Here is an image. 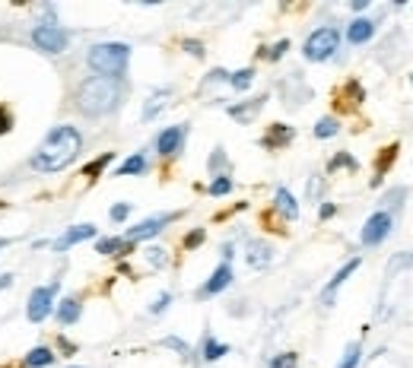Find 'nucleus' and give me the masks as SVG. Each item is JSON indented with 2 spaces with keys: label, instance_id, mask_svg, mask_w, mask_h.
Returning <instances> with one entry per match:
<instances>
[{
  "label": "nucleus",
  "instance_id": "f257e3e1",
  "mask_svg": "<svg viewBox=\"0 0 413 368\" xmlns=\"http://www.w3.org/2000/svg\"><path fill=\"white\" fill-rule=\"evenodd\" d=\"M80 153H83V133L76 127H70V124H58L39 143L29 165L41 175H54V172H64L67 165H74Z\"/></svg>",
  "mask_w": 413,
  "mask_h": 368
},
{
  "label": "nucleus",
  "instance_id": "f03ea898",
  "mask_svg": "<svg viewBox=\"0 0 413 368\" xmlns=\"http://www.w3.org/2000/svg\"><path fill=\"white\" fill-rule=\"evenodd\" d=\"M124 98V86L121 80H105V76H86V80L76 86V108L80 115L86 118H105L112 115Z\"/></svg>",
  "mask_w": 413,
  "mask_h": 368
},
{
  "label": "nucleus",
  "instance_id": "7ed1b4c3",
  "mask_svg": "<svg viewBox=\"0 0 413 368\" xmlns=\"http://www.w3.org/2000/svg\"><path fill=\"white\" fill-rule=\"evenodd\" d=\"M86 64L96 76H105V80H121L127 64H131V45L124 41H99L86 51Z\"/></svg>",
  "mask_w": 413,
  "mask_h": 368
},
{
  "label": "nucleus",
  "instance_id": "20e7f679",
  "mask_svg": "<svg viewBox=\"0 0 413 368\" xmlns=\"http://www.w3.org/2000/svg\"><path fill=\"white\" fill-rule=\"evenodd\" d=\"M337 51H340V29H334V25L315 29L306 39V45H302V54H306V61H312V64H324V61H330Z\"/></svg>",
  "mask_w": 413,
  "mask_h": 368
},
{
  "label": "nucleus",
  "instance_id": "39448f33",
  "mask_svg": "<svg viewBox=\"0 0 413 368\" xmlns=\"http://www.w3.org/2000/svg\"><path fill=\"white\" fill-rule=\"evenodd\" d=\"M61 283H48V286H35L29 292V302H25V318L29 324H45V321L54 314V299H58Z\"/></svg>",
  "mask_w": 413,
  "mask_h": 368
},
{
  "label": "nucleus",
  "instance_id": "423d86ee",
  "mask_svg": "<svg viewBox=\"0 0 413 368\" xmlns=\"http://www.w3.org/2000/svg\"><path fill=\"white\" fill-rule=\"evenodd\" d=\"M32 41H35V48L45 51V54H61L70 45V32L54 23H39L32 29Z\"/></svg>",
  "mask_w": 413,
  "mask_h": 368
},
{
  "label": "nucleus",
  "instance_id": "0eeeda50",
  "mask_svg": "<svg viewBox=\"0 0 413 368\" xmlns=\"http://www.w3.org/2000/svg\"><path fill=\"white\" fill-rule=\"evenodd\" d=\"M391 229H394V216H391L388 210H379V213H372L369 219H366L363 232H359V241H363L366 248H379L381 241L391 235Z\"/></svg>",
  "mask_w": 413,
  "mask_h": 368
},
{
  "label": "nucleus",
  "instance_id": "6e6552de",
  "mask_svg": "<svg viewBox=\"0 0 413 368\" xmlns=\"http://www.w3.org/2000/svg\"><path fill=\"white\" fill-rule=\"evenodd\" d=\"M178 216L182 213H162V216H149V219H143V222H137V226H134V229H127V241H131V245H137V241H147V238H156L159 232L165 229V226H169V222H175L178 219Z\"/></svg>",
  "mask_w": 413,
  "mask_h": 368
},
{
  "label": "nucleus",
  "instance_id": "1a4fd4ad",
  "mask_svg": "<svg viewBox=\"0 0 413 368\" xmlns=\"http://www.w3.org/2000/svg\"><path fill=\"white\" fill-rule=\"evenodd\" d=\"M184 137H188V124H175V127H165L162 133L156 137V153L162 159H172V155L182 153Z\"/></svg>",
  "mask_w": 413,
  "mask_h": 368
},
{
  "label": "nucleus",
  "instance_id": "9d476101",
  "mask_svg": "<svg viewBox=\"0 0 413 368\" xmlns=\"http://www.w3.org/2000/svg\"><path fill=\"white\" fill-rule=\"evenodd\" d=\"M232 279H235V273H232V263H220L213 273H210V279H206L204 286L198 289V299H213V295L226 292V289L232 286Z\"/></svg>",
  "mask_w": 413,
  "mask_h": 368
},
{
  "label": "nucleus",
  "instance_id": "9b49d317",
  "mask_svg": "<svg viewBox=\"0 0 413 368\" xmlns=\"http://www.w3.org/2000/svg\"><path fill=\"white\" fill-rule=\"evenodd\" d=\"M359 263H363V257H353V261H347V263H343V267H340L337 273H334V279H330L328 286H324V292H321V302L328 305V308H330V305H334V295H337V289L343 286V283H347V279L353 277L356 270H359Z\"/></svg>",
  "mask_w": 413,
  "mask_h": 368
},
{
  "label": "nucleus",
  "instance_id": "f8f14e48",
  "mask_svg": "<svg viewBox=\"0 0 413 368\" xmlns=\"http://www.w3.org/2000/svg\"><path fill=\"white\" fill-rule=\"evenodd\" d=\"M89 238H96V226H92V222H83V226L67 229L61 238H54V241H51V248H54V251H67V248L80 245V241H89Z\"/></svg>",
  "mask_w": 413,
  "mask_h": 368
},
{
  "label": "nucleus",
  "instance_id": "ddd939ff",
  "mask_svg": "<svg viewBox=\"0 0 413 368\" xmlns=\"http://www.w3.org/2000/svg\"><path fill=\"white\" fill-rule=\"evenodd\" d=\"M80 314H83V302L74 299V295H67L64 302L54 305V318H58L61 327H74L76 321H80Z\"/></svg>",
  "mask_w": 413,
  "mask_h": 368
},
{
  "label": "nucleus",
  "instance_id": "4468645a",
  "mask_svg": "<svg viewBox=\"0 0 413 368\" xmlns=\"http://www.w3.org/2000/svg\"><path fill=\"white\" fill-rule=\"evenodd\" d=\"M245 261L251 270H264V267H271V261H273V248L267 245V241H248Z\"/></svg>",
  "mask_w": 413,
  "mask_h": 368
},
{
  "label": "nucleus",
  "instance_id": "2eb2a0df",
  "mask_svg": "<svg viewBox=\"0 0 413 368\" xmlns=\"http://www.w3.org/2000/svg\"><path fill=\"white\" fill-rule=\"evenodd\" d=\"M293 137H296V131L289 127V124H273L271 131L261 137V147L264 149H283L293 143Z\"/></svg>",
  "mask_w": 413,
  "mask_h": 368
},
{
  "label": "nucleus",
  "instance_id": "dca6fc26",
  "mask_svg": "<svg viewBox=\"0 0 413 368\" xmlns=\"http://www.w3.org/2000/svg\"><path fill=\"white\" fill-rule=\"evenodd\" d=\"M273 206H277V213L283 216V219H299V200L293 197V191L289 188H277V194H273Z\"/></svg>",
  "mask_w": 413,
  "mask_h": 368
},
{
  "label": "nucleus",
  "instance_id": "f3484780",
  "mask_svg": "<svg viewBox=\"0 0 413 368\" xmlns=\"http://www.w3.org/2000/svg\"><path fill=\"white\" fill-rule=\"evenodd\" d=\"M372 35H375V23L366 19V17L353 19V23L347 25V41H350V45H366Z\"/></svg>",
  "mask_w": 413,
  "mask_h": 368
},
{
  "label": "nucleus",
  "instance_id": "a211bd4d",
  "mask_svg": "<svg viewBox=\"0 0 413 368\" xmlns=\"http://www.w3.org/2000/svg\"><path fill=\"white\" fill-rule=\"evenodd\" d=\"M169 98H172V89H169V86H162V89H156V92H153V96L147 98V105H143L140 118H143V121H153V118H156L159 111H162V108L169 105Z\"/></svg>",
  "mask_w": 413,
  "mask_h": 368
},
{
  "label": "nucleus",
  "instance_id": "6ab92c4d",
  "mask_svg": "<svg viewBox=\"0 0 413 368\" xmlns=\"http://www.w3.org/2000/svg\"><path fill=\"white\" fill-rule=\"evenodd\" d=\"M54 362H58V356H54V349H51V346H35V349L25 352L23 365L25 368H48V365H54Z\"/></svg>",
  "mask_w": 413,
  "mask_h": 368
},
{
  "label": "nucleus",
  "instance_id": "aec40b11",
  "mask_svg": "<svg viewBox=\"0 0 413 368\" xmlns=\"http://www.w3.org/2000/svg\"><path fill=\"white\" fill-rule=\"evenodd\" d=\"M149 169V162H147V155L143 153H134L131 159H124L121 165H118V178H131V175H143Z\"/></svg>",
  "mask_w": 413,
  "mask_h": 368
},
{
  "label": "nucleus",
  "instance_id": "412c9836",
  "mask_svg": "<svg viewBox=\"0 0 413 368\" xmlns=\"http://www.w3.org/2000/svg\"><path fill=\"white\" fill-rule=\"evenodd\" d=\"M131 251V241L127 238H99L96 241V254H105V257H118V254Z\"/></svg>",
  "mask_w": 413,
  "mask_h": 368
},
{
  "label": "nucleus",
  "instance_id": "4be33fe9",
  "mask_svg": "<svg viewBox=\"0 0 413 368\" xmlns=\"http://www.w3.org/2000/svg\"><path fill=\"white\" fill-rule=\"evenodd\" d=\"M200 356H204V362H220L223 356H229V346L220 343L216 336L206 334V336H204V349H200Z\"/></svg>",
  "mask_w": 413,
  "mask_h": 368
},
{
  "label": "nucleus",
  "instance_id": "5701e85b",
  "mask_svg": "<svg viewBox=\"0 0 413 368\" xmlns=\"http://www.w3.org/2000/svg\"><path fill=\"white\" fill-rule=\"evenodd\" d=\"M112 162H115V153H102L99 159H92V162L86 165V169H83V178L96 181V178H99V175L105 172V169H108V165H112Z\"/></svg>",
  "mask_w": 413,
  "mask_h": 368
},
{
  "label": "nucleus",
  "instance_id": "b1692460",
  "mask_svg": "<svg viewBox=\"0 0 413 368\" xmlns=\"http://www.w3.org/2000/svg\"><path fill=\"white\" fill-rule=\"evenodd\" d=\"M264 102H267V96L255 98V102H251V105H245V108H242V105H232V108H229V115L235 118V121H251V118L257 115V108L264 105Z\"/></svg>",
  "mask_w": 413,
  "mask_h": 368
},
{
  "label": "nucleus",
  "instance_id": "393cba45",
  "mask_svg": "<svg viewBox=\"0 0 413 368\" xmlns=\"http://www.w3.org/2000/svg\"><path fill=\"white\" fill-rule=\"evenodd\" d=\"M251 83H255V70H251V67H245V70H235V74H229V86L235 92H245L248 86H251Z\"/></svg>",
  "mask_w": 413,
  "mask_h": 368
},
{
  "label": "nucleus",
  "instance_id": "a878e982",
  "mask_svg": "<svg viewBox=\"0 0 413 368\" xmlns=\"http://www.w3.org/2000/svg\"><path fill=\"white\" fill-rule=\"evenodd\" d=\"M229 191H232V178H229V175H213V181H210L206 194H210V197H226Z\"/></svg>",
  "mask_w": 413,
  "mask_h": 368
},
{
  "label": "nucleus",
  "instance_id": "bb28decb",
  "mask_svg": "<svg viewBox=\"0 0 413 368\" xmlns=\"http://www.w3.org/2000/svg\"><path fill=\"white\" fill-rule=\"evenodd\" d=\"M359 359H363V346L350 343L347 349H343V359L337 362V368H356V365H359Z\"/></svg>",
  "mask_w": 413,
  "mask_h": 368
},
{
  "label": "nucleus",
  "instance_id": "cd10ccee",
  "mask_svg": "<svg viewBox=\"0 0 413 368\" xmlns=\"http://www.w3.org/2000/svg\"><path fill=\"white\" fill-rule=\"evenodd\" d=\"M337 131H340V121H337V118H321V121L315 124V137H318V140L334 137Z\"/></svg>",
  "mask_w": 413,
  "mask_h": 368
},
{
  "label": "nucleus",
  "instance_id": "c85d7f7f",
  "mask_svg": "<svg viewBox=\"0 0 413 368\" xmlns=\"http://www.w3.org/2000/svg\"><path fill=\"white\" fill-rule=\"evenodd\" d=\"M337 169H350V172H356V169H359V162H356L350 153H337L328 162V172H337Z\"/></svg>",
  "mask_w": 413,
  "mask_h": 368
},
{
  "label": "nucleus",
  "instance_id": "c756f323",
  "mask_svg": "<svg viewBox=\"0 0 413 368\" xmlns=\"http://www.w3.org/2000/svg\"><path fill=\"white\" fill-rule=\"evenodd\" d=\"M286 51H289V41H286V39H280L277 45H271V48L261 51V58H267V61H280L283 54H286Z\"/></svg>",
  "mask_w": 413,
  "mask_h": 368
},
{
  "label": "nucleus",
  "instance_id": "7c9ffc66",
  "mask_svg": "<svg viewBox=\"0 0 413 368\" xmlns=\"http://www.w3.org/2000/svg\"><path fill=\"white\" fill-rule=\"evenodd\" d=\"M296 365H299V356H296V352H280V356L271 362V368H296Z\"/></svg>",
  "mask_w": 413,
  "mask_h": 368
},
{
  "label": "nucleus",
  "instance_id": "2f4dec72",
  "mask_svg": "<svg viewBox=\"0 0 413 368\" xmlns=\"http://www.w3.org/2000/svg\"><path fill=\"white\" fill-rule=\"evenodd\" d=\"M147 263L159 270V267H165V263H169V257H165L162 248H149V251H147Z\"/></svg>",
  "mask_w": 413,
  "mask_h": 368
},
{
  "label": "nucleus",
  "instance_id": "473e14b6",
  "mask_svg": "<svg viewBox=\"0 0 413 368\" xmlns=\"http://www.w3.org/2000/svg\"><path fill=\"white\" fill-rule=\"evenodd\" d=\"M169 305H172V292H159V295H156V302L149 305V314H162V311L169 308Z\"/></svg>",
  "mask_w": 413,
  "mask_h": 368
},
{
  "label": "nucleus",
  "instance_id": "72a5a7b5",
  "mask_svg": "<svg viewBox=\"0 0 413 368\" xmlns=\"http://www.w3.org/2000/svg\"><path fill=\"white\" fill-rule=\"evenodd\" d=\"M108 216H112V222H124L127 216H131V204H115L112 210H108Z\"/></svg>",
  "mask_w": 413,
  "mask_h": 368
},
{
  "label": "nucleus",
  "instance_id": "f704fd0d",
  "mask_svg": "<svg viewBox=\"0 0 413 368\" xmlns=\"http://www.w3.org/2000/svg\"><path fill=\"white\" fill-rule=\"evenodd\" d=\"M204 238H206V232H204V229L188 232V235H184V248H198V245H204Z\"/></svg>",
  "mask_w": 413,
  "mask_h": 368
},
{
  "label": "nucleus",
  "instance_id": "c9c22d12",
  "mask_svg": "<svg viewBox=\"0 0 413 368\" xmlns=\"http://www.w3.org/2000/svg\"><path fill=\"white\" fill-rule=\"evenodd\" d=\"M10 131H13V115H10L7 108H0V137Z\"/></svg>",
  "mask_w": 413,
  "mask_h": 368
},
{
  "label": "nucleus",
  "instance_id": "e433bc0d",
  "mask_svg": "<svg viewBox=\"0 0 413 368\" xmlns=\"http://www.w3.org/2000/svg\"><path fill=\"white\" fill-rule=\"evenodd\" d=\"M184 51H188V54H194V58H204V41L188 39V41H184Z\"/></svg>",
  "mask_w": 413,
  "mask_h": 368
},
{
  "label": "nucleus",
  "instance_id": "4c0bfd02",
  "mask_svg": "<svg viewBox=\"0 0 413 368\" xmlns=\"http://www.w3.org/2000/svg\"><path fill=\"white\" fill-rule=\"evenodd\" d=\"M162 346H169V349H178V352H182V356H188V346H184L182 340H178V336H165V340H162Z\"/></svg>",
  "mask_w": 413,
  "mask_h": 368
},
{
  "label": "nucleus",
  "instance_id": "58836bf2",
  "mask_svg": "<svg viewBox=\"0 0 413 368\" xmlns=\"http://www.w3.org/2000/svg\"><path fill=\"white\" fill-rule=\"evenodd\" d=\"M206 83H229V70H223V67H216V70H210Z\"/></svg>",
  "mask_w": 413,
  "mask_h": 368
},
{
  "label": "nucleus",
  "instance_id": "ea45409f",
  "mask_svg": "<svg viewBox=\"0 0 413 368\" xmlns=\"http://www.w3.org/2000/svg\"><path fill=\"white\" fill-rule=\"evenodd\" d=\"M334 213H337V206H334V204H328V200H324V204H321V210H318V219H330V216H334Z\"/></svg>",
  "mask_w": 413,
  "mask_h": 368
},
{
  "label": "nucleus",
  "instance_id": "a19ab883",
  "mask_svg": "<svg viewBox=\"0 0 413 368\" xmlns=\"http://www.w3.org/2000/svg\"><path fill=\"white\" fill-rule=\"evenodd\" d=\"M13 279H17V277H13V273H3V277H0V289H7L10 283H13Z\"/></svg>",
  "mask_w": 413,
  "mask_h": 368
},
{
  "label": "nucleus",
  "instance_id": "79ce46f5",
  "mask_svg": "<svg viewBox=\"0 0 413 368\" xmlns=\"http://www.w3.org/2000/svg\"><path fill=\"white\" fill-rule=\"evenodd\" d=\"M350 7H353V10H366V7H369V0H353Z\"/></svg>",
  "mask_w": 413,
  "mask_h": 368
},
{
  "label": "nucleus",
  "instance_id": "37998d69",
  "mask_svg": "<svg viewBox=\"0 0 413 368\" xmlns=\"http://www.w3.org/2000/svg\"><path fill=\"white\" fill-rule=\"evenodd\" d=\"M74 368H80V365H74Z\"/></svg>",
  "mask_w": 413,
  "mask_h": 368
}]
</instances>
